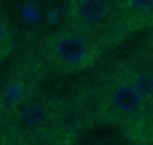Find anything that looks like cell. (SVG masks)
<instances>
[{
  "label": "cell",
  "instance_id": "obj_1",
  "mask_svg": "<svg viewBox=\"0 0 153 145\" xmlns=\"http://www.w3.org/2000/svg\"><path fill=\"white\" fill-rule=\"evenodd\" d=\"M90 92L101 123L118 128L129 141L153 143V108L116 64L99 75Z\"/></svg>",
  "mask_w": 153,
  "mask_h": 145
},
{
  "label": "cell",
  "instance_id": "obj_2",
  "mask_svg": "<svg viewBox=\"0 0 153 145\" xmlns=\"http://www.w3.org/2000/svg\"><path fill=\"white\" fill-rule=\"evenodd\" d=\"M105 51L107 48L101 42H96L94 38L66 24L61 29H55L42 40L37 55L48 71L74 75L94 68Z\"/></svg>",
  "mask_w": 153,
  "mask_h": 145
},
{
  "label": "cell",
  "instance_id": "obj_3",
  "mask_svg": "<svg viewBox=\"0 0 153 145\" xmlns=\"http://www.w3.org/2000/svg\"><path fill=\"white\" fill-rule=\"evenodd\" d=\"M66 24L94 38L107 51L127 38L118 0H68Z\"/></svg>",
  "mask_w": 153,
  "mask_h": 145
},
{
  "label": "cell",
  "instance_id": "obj_4",
  "mask_svg": "<svg viewBox=\"0 0 153 145\" xmlns=\"http://www.w3.org/2000/svg\"><path fill=\"white\" fill-rule=\"evenodd\" d=\"M61 97L37 92L4 116L7 132L18 141H46Z\"/></svg>",
  "mask_w": 153,
  "mask_h": 145
},
{
  "label": "cell",
  "instance_id": "obj_5",
  "mask_svg": "<svg viewBox=\"0 0 153 145\" xmlns=\"http://www.w3.org/2000/svg\"><path fill=\"white\" fill-rule=\"evenodd\" d=\"M94 123H99V114H96L94 99L90 90L72 97H61L46 141L72 143L81 134H85L90 128H94Z\"/></svg>",
  "mask_w": 153,
  "mask_h": 145
},
{
  "label": "cell",
  "instance_id": "obj_6",
  "mask_svg": "<svg viewBox=\"0 0 153 145\" xmlns=\"http://www.w3.org/2000/svg\"><path fill=\"white\" fill-rule=\"evenodd\" d=\"M44 62L39 59H24L18 66H13L9 75L0 84V119H4L9 112H13L20 103L31 99L39 92V84L44 79Z\"/></svg>",
  "mask_w": 153,
  "mask_h": 145
},
{
  "label": "cell",
  "instance_id": "obj_7",
  "mask_svg": "<svg viewBox=\"0 0 153 145\" xmlns=\"http://www.w3.org/2000/svg\"><path fill=\"white\" fill-rule=\"evenodd\" d=\"M116 66L125 73V77L138 88V92L153 108V51L151 48L147 53H138L134 57H125L116 62Z\"/></svg>",
  "mask_w": 153,
  "mask_h": 145
},
{
  "label": "cell",
  "instance_id": "obj_8",
  "mask_svg": "<svg viewBox=\"0 0 153 145\" xmlns=\"http://www.w3.org/2000/svg\"><path fill=\"white\" fill-rule=\"evenodd\" d=\"M127 35L149 31L153 26V0H118Z\"/></svg>",
  "mask_w": 153,
  "mask_h": 145
},
{
  "label": "cell",
  "instance_id": "obj_9",
  "mask_svg": "<svg viewBox=\"0 0 153 145\" xmlns=\"http://www.w3.org/2000/svg\"><path fill=\"white\" fill-rule=\"evenodd\" d=\"M13 51H16V29L7 13L0 9V64L9 59Z\"/></svg>",
  "mask_w": 153,
  "mask_h": 145
},
{
  "label": "cell",
  "instance_id": "obj_10",
  "mask_svg": "<svg viewBox=\"0 0 153 145\" xmlns=\"http://www.w3.org/2000/svg\"><path fill=\"white\" fill-rule=\"evenodd\" d=\"M147 33H149V42H147V46H149L151 51H153V26H151V29H149Z\"/></svg>",
  "mask_w": 153,
  "mask_h": 145
}]
</instances>
